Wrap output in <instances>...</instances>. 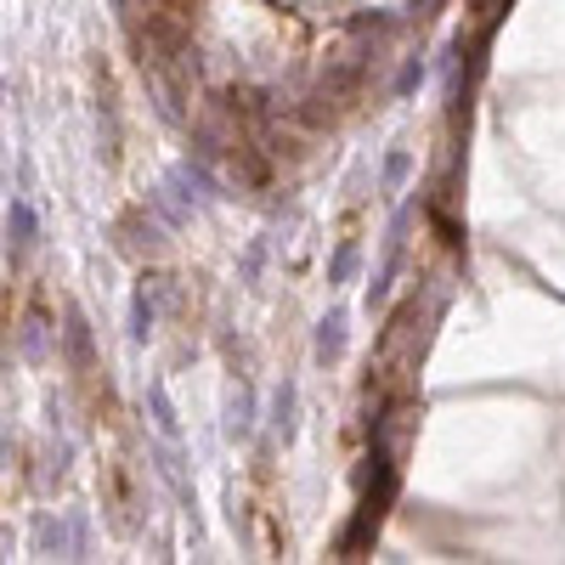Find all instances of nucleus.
<instances>
[{
    "instance_id": "nucleus-1",
    "label": "nucleus",
    "mask_w": 565,
    "mask_h": 565,
    "mask_svg": "<svg viewBox=\"0 0 565 565\" xmlns=\"http://www.w3.org/2000/svg\"><path fill=\"white\" fill-rule=\"evenodd\" d=\"M244 520L255 531V549L266 560H283L289 554V531H283V497H278V481L266 463H255L249 481H244Z\"/></svg>"
}]
</instances>
